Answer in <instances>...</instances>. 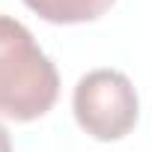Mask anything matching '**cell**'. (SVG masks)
Here are the masks:
<instances>
[{
    "instance_id": "1",
    "label": "cell",
    "mask_w": 152,
    "mask_h": 152,
    "mask_svg": "<svg viewBox=\"0 0 152 152\" xmlns=\"http://www.w3.org/2000/svg\"><path fill=\"white\" fill-rule=\"evenodd\" d=\"M60 96V75L33 33L0 15V113L15 122L45 116Z\"/></svg>"
},
{
    "instance_id": "2",
    "label": "cell",
    "mask_w": 152,
    "mask_h": 152,
    "mask_svg": "<svg viewBox=\"0 0 152 152\" xmlns=\"http://www.w3.org/2000/svg\"><path fill=\"white\" fill-rule=\"evenodd\" d=\"M75 119L96 140H122L140 116L137 93L116 69H96L75 87Z\"/></svg>"
},
{
    "instance_id": "3",
    "label": "cell",
    "mask_w": 152,
    "mask_h": 152,
    "mask_svg": "<svg viewBox=\"0 0 152 152\" xmlns=\"http://www.w3.org/2000/svg\"><path fill=\"white\" fill-rule=\"evenodd\" d=\"M116 0H24V6L33 9L39 18L51 24H84L102 18Z\"/></svg>"
},
{
    "instance_id": "4",
    "label": "cell",
    "mask_w": 152,
    "mask_h": 152,
    "mask_svg": "<svg viewBox=\"0 0 152 152\" xmlns=\"http://www.w3.org/2000/svg\"><path fill=\"white\" fill-rule=\"evenodd\" d=\"M0 152H12V140H9V131L0 125Z\"/></svg>"
}]
</instances>
